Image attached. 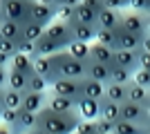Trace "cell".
<instances>
[{"mask_svg":"<svg viewBox=\"0 0 150 134\" xmlns=\"http://www.w3.org/2000/svg\"><path fill=\"white\" fill-rule=\"evenodd\" d=\"M18 54L34 58V54H36V43H29V40H20V43H18Z\"/></svg>","mask_w":150,"mask_h":134,"instance_id":"obj_42","label":"cell"},{"mask_svg":"<svg viewBox=\"0 0 150 134\" xmlns=\"http://www.w3.org/2000/svg\"><path fill=\"white\" fill-rule=\"evenodd\" d=\"M0 18H7L16 25H25L31 18V2H18V0H2Z\"/></svg>","mask_w":150,"mask_h":134,"instance_id":"obj_3","label":"cell"},{"mask_svg":"<svg viewBox=\"0 0 150 134\" xmlns=\"http://www.w3.org/2000/svg\"><path fill=\"white\" fill-rule=\"evenodd\" d=\"M23 94H25V92H13V89H7L5 87L2 109H20V105H23Z\"/></svg>","mask_w":150,"mask_h":134,"instance_id":"obj_30","label":"cell"},{"mask_svg":"<svg viewBox=\"0 0 150 134\" xmlns=\"http://www.w3.org/2000/svg\"><path fill=\"white\" fill-rule=\"evenodd\" d=\"M34 74L43 76L47 83H54L56 81V72H54V58L52 56H34Z\"/></svg>","mask_w":150,"mask_h":134,"instance_id":"obj_13","label":"cell"},{"mask_svg":"<svg viewBox=\"0 0 150 134\" xmlns=\"http://www.w3.org/2000/svg\"><path fill=\"white\" fill-rule=\"evenodd\" d=\"M125 101L148 107V105H150V92L146 87H141V85H137V83H132V81H130V83L125 85Z\"/></svg>","mask_w":150,"mask_h":134,"instance_id":"obj_15","label":"cell"},{"mask_svg":"<svg viewBox=\"0 0 150 134\" xmlns=\"http://www.w3.org/2000/svg\"><path fill=\"white\" fill-rule=\"evenodd\" d=\"M2 96H5V89H0V109H2Z\"/></svg>","mask_w":150,"mask_h":134,"instance_id":"obj_54","label":"cell"},{"mask_svg":"<svg viewBox=\"0 0 150 134\" xmlns=\"http://www.w3.org/2000/svg\"><path fill=\"white\" fill-rule=\"evenodd\" d=\"M56 20H61V22H74V7H63L58 5L56 7Z\"/></svg>","mask_w":150,"mask_h":134,"instance_id":"obj_38","label":"cell"},{"mask_svg":"<svg viewBox=\"0 0 150 134\" xmlns=\"http://www.w3.org/2000/svg\"><path fill=\"white\" fill-rule=\"evenodd\" d=\"M146 109H148V116H150V105H148V107H146Z\"/></svg>","mask_w":150,"mask_h":134,"instance_id":"obj_59","label":"cell"},{"mask_svg":"<svg viewBox=\"0 0 150 134\" xmlns=\"http://www.w3.org/2000/svg\"><path fill=\"white\" fill-rule=\"evenodd\" d=\"M76 114L81 116L83 121H96L101 116V101L81 96V98L76 101Z\"/></svg>","mask_w":150,"mask_h":134,"instance_id":"obj_11","label":"cell"},{"mask_svg":"<svg viewBox=\"0 0 150 134\" xmlns=\"http://www.w3.org/2000/svg\"><path fill=\"white\" fill-rule=\"evenodd\" d=\"M125 7L132 9V11H137V13H146V16H148V11H150L148 0H125Z\"/></svg>","mask_w":150,"mask_h":134,"instance_id":"obj_39","label":"cell"},{"mask_svg":"<svg viewBox=\"0 0 150 134\" xmlns=\"http://www.w3.org/2000/svg\"><path fill=\"white\" fill-rule=\"evenodd\" d=\"M47 107L52 112H58V114H76V101L52 94V92H47Z\"/></svg>","mask_w":150,"mask_h":134,"instance_id":"obj_14","label":"cell"},{"mask_svg":"<svg viewBox=\"0 0 150 134\" xmlns=\"http://www.w3.org/2000/svg\"><path fill=\"white\" fill-rule=\"evenodd\" d=\"M81 96L85 98H94V101H101L105 96V85L103 83H96L92 78H83L81 81Z\"/></svg>","mask_w":150,"mask_h":134,"instance_id":"obj_19","label":"cell"},{"mask_svg":"<svg viewBox=\"0 0 150 134\" xmlns=\"http://www.w3.org/2000/svg\"><path fill=\"white\" fill-rule=\"evenodd\" d=\"M112 54L114 51L105 45H99V43H92L90 45V63H101V65H112Z\"/></svg>","mask_w":150,"mask_h":134,"instance_id":"obj_18","label":"cell"},{"mask_svg":"<svg viewBox=\"0 0 150 134\" xmlns=\"http://www.w3.org/2000/svg\"><path fill=\"white\" fill-rule=\"evenodd\" d=\"M88 78L108 85L110 83V67H108V65H101V63H88Z\"/></svg>","mask_w":150,"mask_h":134,"instance_id":"obj_23","label":"cell"},{"mask_svg":"<svg viewBox=\"0 0 150 134\" xmlns=\"http://www.w3.org/2000/svg\"><path fill=\"white\" fill-rule=\"evenodd\" d=\"M58 51H63V47L56 45L54 40H50L43 34V38L36 40V54H34V56H54V54H58Z\"/></svg>","mask_w":150,"mask_h":134,"instance_id":"obj_24","label":"cell"},{"mask_svg":"<svg viewBox=\"0 0 150 134\" xmlns=\"http://www.w3.org/2000/svg\"><path fill=\"white\" fill-rule=\"evenodd\" d=\"M45 105H47V92H43V94L25 92V94H23V105H20V107L25 109V112H34V114H38Z\"/></svg>","mask_w":150,"mask_h":134,"instance_id":"obj_16","label":"cell"},{"mask_svg":"<svg viewBox=\"0 0 150 134\" xmlns=\"http://www.w3.org/2000/svg\"><path fill=\"white\" fill-rule=\"evenodd\" d=\"M0 134H13V130L9 125H5V123H0Z\"/></svg>","mask_w":150,"mask_h":134,"instance_id":"obj_52","label":"cell"},{"mask_svg":"<svg viewBox=\"0 0 150 134\" xmlns=\"http://www.w3.org/2000/svg\"><path fill=\"white\" fill-rule=\"evenodd\" d=\"M139 58H141V49H117L112 54V65L123 67V69L137 72L139 69Z\"/></svg>","mask_w":150,"mask_h":134,"instance_id":"obj_7","label":"cell"},{"mask_svg":"<svg viewBox=\"0 0 150 134\" xmlns=\"http://www.w3.org/2000/svg\"><path fill=\"white\" fill-rule=\"evenodd\" d=\"M27 92H36V94L50 92V83H47L43 76H38V74H31V76H29V83H27Z\"/></svg>","mask_w":150,"mask_h":134,"instance_id":"obj_34","label":"cell"},{"mask_svg":"<svg viewBox=\"0 0 150 134\" xmlns=\"http://www.w3.org/2000/svg\"><path fill=\"white\" fill-rule=\"evenodd\" d=\"M20 34H23V40L36 43V40H40V38H43L45 27H40V25H36L34 20H29V22H25V25L20 27Z\"/></svg>","mask_w":150,"mask_h":134,"instance_id":"obj_25","label":"cell"},{"mask_svg":"<svg viewBox=\"0 0 150 134\" xmlns=\"http://www.w3.org/2000/svg\"><path fill=\"white\" fill-rule=\"evenodd\" d=\"M45 36L50 40H54L56 45H61L63 49H67V45L72 43V32H69L67 22H61V20H54L45 27Z\"/></svg>","mask_w":150,"mask_h":134,"instance_id":"obj_6","label":"cell"},{"mask_svg":"<svg viewBox=\"0 0 150 134\" xmlns=\"http://www.w3.org/2000/svg\"><path fill=\"white\" fill-rule=\"evenodd\" d=\"M132 83L141 85V87H146V89L150 92V72H148V69H141V67H139L137 72H132Z\"/></svg>","mask_w":150,"mask_h":134,"instance_id":"obj_37","label":"cell"},{"mask_svg":"<svg viewBox=\"0 0 150 134\" xmlns=\"http://www.w3.org/2000/svg\"><path fill=\"white\" fill-rule=\"evenodd\" d=\"M132 81V72L123 69V67H117V65H110V83L117 85H128Z\"/></svg>","mask_w":150,"mask_h":134,"instance_id":"obj_31","label":"cell"},{"mask_svg":"<svg viewBox=\"0 0 150 134\" xmlns=\"http://www.w3.org/2000/svg\"><path fill=\"white\" fill-rule=\"evenodd\" d=\"M112 134H146V128L130 121H117L112 128Z\"/></svg>","mask_w":150,"mask_h":134,"instance_id":"obj_33","label":"cell"},{"mask_svg":"<svg viewBox=\"0 0 150 134\" xmlns=\"http://www.w3.org/2000/svg\"><path fill=\"white\" fill-rule=\"evenodd\" d=\"M52 94L65 96V98H72V101H79L81 98V81H72V78H56L54 83L50 85Z\"/></svg>","mask_w":150,"mask_h":134,"instance_id":"obj_5","label":"cell"},{"mask_svg":"<svg viewBox=\"0 0 150 134\" xmlns=\"http://www.w3.org/2000/svg\"><path fill=\"white\" fill-rule=\"evenodd\" d=\"M69 32H72V40L76 43H94V34H96V27L94 25H81V22H69Z\"/></svg>","mask_w":150,"mask_h":134,"instance_id":"obj_17","label":"cell"},{"mask_svg":"<svg viewBox=\"0 0 150 134\" xmlns=\"http://www.w3.org/2000/svg\"><path fill=\"white\" fill-rule=\"evenodd\" d=\"M105 101H112V103H119L123 105L125 103V85H117V83H108L105 85Z\"/></svg>","mask_w":150,"mask_h":134,"instance_id":"obj_28","label":"cell"},{"mask_svg":"<svg viewBox=\"0 0 150 134\" xmlns=\"http://www.w3.org/2000/svg\"><path fill=\"white\" fill-rule=\"evenodd\" d=\"M146 134H150V125H148V128H146Z\"/></svg>","mask_w":150,"mask_h":134,"instance_id":"obj_58","label":"cell"},{"mask_svg":"<svg viewBox=\"0 0 150 134\" xmlns=\"http://www.w3.org/2000/svg\"><path fill=\"white\" fill-rule=\"evenodd\" d=\"M18 114H20V109H0V123H5V125H9L11 130H16V125H18Z\"/></svg>","mask_w":150,"mask_h":134,"instance_id":"obj_35","label":"cell"},{"mask_svg":"<svg viewBox=\"0 0 150 134\" xmlns=\"http://www.w3.org/2000/svg\"><path fill=\"white\" fill-rule=\"evenodd\" d=\"M34 2H40V5H47V7H58V0H34Z\"/></svg>","mask_w":150,"mask_h":134,"instance_id":"obj_51","label":"cell"},{"mask_svg":"<svg viewBox=\"0 0 150 134\" xmlns=\"http://www.w3.org/2000/svg\"><path fill=\"white\" fill-rule=\"evenodd\" d=\"M74 132L76 134H96V125H94V121H83V119H79Z\"/></svg>","mask_w":150,"mask_h":134,"instance_id":"obj_40","label":"cell"},{"mask_svg":"<svg viewBox=\"0 0 150 134\" xmlns=\"http://www.w3.org/2000/svg\"><path fill=\"white\" fill-rule=\"evenodd\" d=\"M0 38L20 43V40H23L20 25H16V22H11V20H7V18H0Z\"/></svg>","mask_w":150,"mask_h":134,"instance_id":"obj_20","label":"cell"},{"mask_svg":"<svg viewBox=\"0 0 150 134\" xmlns=\"http://www.w3.org/2000/svg\"><path fill=\"white\" fill-rule=\"evenodd\" d=\"M58 5H63V7H76V5H81V0H58Z\"/></svg>","mask_w":150,"mask_h":134,"instance_id":"obj_48","label":"cell"},{"mask_svg":"<svg viewBox=\"0 0 150 134\" xmlns=\"http://www.w3.org/2000/svg\"><path fill=\"white\" fill-rule=\"evenodd\" d=\"M0 51H2V54H7V56H16V54H18V43L0 38Z\"/></svg>","mask_w":150,"mask_h":134,"instance_id":"obj_41","label":"cell"},{"mask_svg":"<svg viewBox=\"0 0 150 134\" xmlns=\"http://www.w3.org/2000/svg\"><path fill=\"white\" fill-rule=\"evenodd\" d=\"M121 29H125V32H130V34H137V36H146L148 34V29H146V16L144 13H137V11L123 13Z\"/></svg>","mask_w":150,"mask_h":134,"instance_id":"obj_9","label":"cell"},{"mask_svg":"<svg viewBox=\"0 0 150 134\" xmlns=\"http://www.w3.org/2000/svg\"><path fill=\"white\" fill-rule=\"evenodd\" d=\"M74 134H76V132H74Z\"/></svg>","mask_w":150,"mask_h":134,"instance_id":"obj_62","label":"cell"},{"mask_svg":"<svg viewBox=\"0 0 150 134\" xmlns=\"http://www.w3.org/2000/svg\"><path fill=\"white\" fill-rule=\"evenodd\" d=\"M139 67L141 69L150 72V51H141V58H139Z\"/></svg>","mask_w":150,"mask_h":134,"instance_id":"obj_46","label":"cell"},{"mask_svg":"<svg viewBox=\"0 0 150 134\" xmlns=\"http://www.w3.org/2000/svg\"><path fill=\"white\" fill-rule=\"evenodd\" d=\"M72 58H76V60H83V63H90V45L88 43H76V40H72V43L67 45V49H65Z\"/></svg>","mask_w":150,"mask_h":134,"instance_id":"obj_26","label":"cell"},{"mask_svg":"<svg viewBox=\"0 0 150 134\" xmlns=\"http://www.w3.org/2000/svg\"><path fill=\"white\" fill-rule=\"evenodd\" d=\"M36 25L40 27H47L50 22L56 20V7H47V5H40V2H31V18Z\"/></svg>","mask_w":150,"mask_h":134,"instance_id":"obj_12","label":"cell"},{"mask_svg":"<svg viewBox=\"0 0 150 134\" xmlns=\"http://www.w3.org/2000/svg\"><path fill=\"white\" fill-rule=\"evenodd\" d=\"M148 2H150V0H148ZM148 13H150V11H148Z\"/></svg>","mask_w":150,"mask_h":134,"instance_id":"obj_61","label":"cell"},{"mask_svg":"<svg viewBox=\"0 0 150 134\" xmlns=\"http://www.w3.org/2000/svg\"><path fill=\"white\" fill-rule=\"evenodd\" d=\"M18 2H34V0H18Z\"/></svg>","mask_w":150,"mask_h":134,"instance_id":"obj_57","label":"cell"},{"mask_svg":"<svg viewBox=\"0 0 150 134\" xmlns=\"http://www.w3.org/2000/svg\"><path fill=\"white\" fill-rule=\"evenodd\" d=\"M99 119L110 121V123L121 121V105H119V103H112V101L101 98V116H99Z\"/></svg>","mask_w":150,"mask_h":134,"instance_id":"obj_22","label":"cell"},{"mask_svg":"<svg viewBox=\"0 0 150 134\" xmlns=\"http://www.w3.org/2000/svg\"><path fill=\"white\" fill-rule=\"evenodd\" d=\"M141 51H150V34L144 36V45H141Z\"/></svg>","mask_w":150,"mask_h":134,"instance_id":"obj_50","label":"cell"},{"mask_svg":"<svg viewBox=\"0 0 150 134\" xmlns=\"http://www.w3.org/2000/svg\"><path fill=\"white\" fill-rule=\"evenodd\" d=\"M74 22H81V25H94V27H96V11L88 9L85 5H76L74 7Z\"/></svg>","mask_w":150,"mask_h":134,"instance_id":"obj_27","label":"cell"},{"mask_svg":"<svg viewBox=\"0 0 150 134\" xmlns=\"http://www.w3.org/2000/svg\"><path fill=\"white\" fill-rule=\"evenodd\" d=\"M34 134H50V132H45V130H38V128H36V130H34Z\"/></svg>","mask_w":150,"mask_h":134,"instance_id":"obj_56","label":"cell"},{"mask_svg":"<svg viewBox=\"0 0 150 134\" xmlns=\"http://www.w3.org/2000/svg\"><path fill=\"white\" fill-rule=\"evenodd\" d=\"M54 72H56V78H72V81H83L88 78V63L83 60H76L63 49L58 54H54Z\"/></svg>","mask_w":150,"mask_h":134,"instance_id":"obj_2","label":"cell"},{"mask_svg":"<svg viewBox=\"0 0 150 134\" xmlns=\"http://www.w3.org/2000/svg\"><path fill=\"white\" fill-rule=\"evenodd\" d=\"M27 83H29V76H27V74L16 72V69L7 72V89H13V92H27Z\"/></svg>","mask_w":150,"mask_h":134,"instance_id":"obj_21","label":"cell"},{"mask_svg":"<svg viewBox=\"0 0 150 134\" xmlns=\"http://www.w3.org/2000/svg\"><path fill=\"white\" fill-rule=\"evenodd\" d=\"M11 69L23 72V74H27V76H31V74H34V60H31L29 56L16 54V56H11Z\"/></svg>","mask_w":150,"mask_h":134,"instance_id":"obj_29","label":"cell"},{"mask_svg":"<svg viewBox=\"0 0 150 134\" xmlns=\"http://www.w3.org/2000/svg\"><path fill=\"white\" fill-rule=\"evenodd\" d=\"M81 5H85L88 9H92V11L99 13L101 9H103V0H81Z\"/></svg>","mask_w":150,"mask_h":134,"instance_id":"obj_45","label":"cell"},{"mask_svg":"<svg viewBox=\"0 0 150 134\" xmlns=\"http://www.w3.org/2000/svg\"><path fill=\"white\" fill-rule=\"evenodd\" d=\"M94 43L105 45V47H110V49H112V47H114V32H108V29H99V27H96Z\"/></svg>","mask_w":150,"mask_h":134,"instance_id":"obj_36","label":"cell"},{"mask_svg":"<svg viewBox=\"0 0 150 134\" xmlns=\"http://www.w3.org/2000/svg\"><path fill=\"white\" fill-rule=\"evenodd\" d=\"M13 134H34V130H31V132H27V130H20V132H13Z\"/></svg>","mask_w":150,"mask_h":134,"instance_id":"obj_55","label":"cell"},{"mask_svg":"<svg viewBox=\"0 0 150 134\" xmlns=\"http://www.w3.org/2000/svg\"><path fill=\"white\" fill-rule=\"evenodd\" d=\"M94 125H96V134H112V128H114V123L103 121V119H96Z\"/></svg>","mask_w":150,"mask_h":134,"instance_id":"obj_43","label":"cell"},{"mask_svg":"<svg viewBox=\"0 0 150 134\" xmlns=\"http://www.w3.org/2000/svg\"><path fill=\"white\" fill-rule=\"evenodd\" d=\"M103 7L105 9H114V11H121V9H125V0H103Z\"/></svg>","mask_w":150,"mask_h":134,"instance_id":"obj_44","label":"cell"},{"mask_svg":"<svg viewBox=\"0 0 150 134\" xmlns=\"http://www.w3.org/2000/svg\"><path fill=\"white\" fill-rule=\"evenodd\" d=\"M141 45H144V36L130 34V32H125V29H121V27L114 32L112 51H117V49H141Z\"/></svg>","mask_w":150,"mask_h":134,"instance_id":"obj_8","label":"cell"},{"mask_svg":"<svg viewBox=\"0 0 150 134\" xmlns=\"http://www.w3.org/2000/svg\"><path fill=\"white\" fill-rule=\"evenodd\" d=\"M121 121H130V123H137L141 128H148L150 125V116H148V109L144 105H137V103H128L125 101L121 105Z\"/></svg>","mask_w":150,"mask_h":134,"instance_id":"obj_4","label":"cell"},{"mask_svg":"<svg viewBox=\"0 0 150 134\" xmlns=\"http://www.w3.org/2000/svg\"><path fill=\"white\" fill-rule=\"evenodd\" d=\"M121 18H123V11H114V9H101L96 13V27L99 29H108V32H117L121 27Z\"/></svg>","mask_w":150,"mask_h":134,"instance_id":"obj_10","label":"cell"},{"mask_svg":"<svg viewBox=\"0 0 150 134\" xmlns=\"http://www.w3.org/2000/svg\"><path fill=\"white\" fill-rule=\"evenodd\" d=\"M20 130H27V132L36 130V114H34V112H25L23 107H20L18 125H16V130H13V132H20Z\"/></svg>","mask_w":150,"mask_h":134,"instance_id":"obj_32","label":"cell"},{"mask_svg":"<svg viewBox=\"0 0 150 134\" xmlns=\"http://www.w3.org/2000/svg\"><path fill=\"white\" fill-rule=\"evenodd\" d=\"M9 63H11V56H7V54L0 51V67H7Z\"/></svg>","mask_w":150,"mask_h":134,"instance_id":"obj_49","label":"cell"},{"mask_svg":"<svg viewBox=\"0 0 150 134\" xmlns=\"http://www.w3.org/2000/svg\"><path fill=\"white\" fill-rule=\"evenodd\" d=\"M0 9H2V0H0Z\"/></svg>","mask_w":150,"mask_h":134,"instance_id":"obj_60","label":"cell"},{"mask_svg":"<svg viewBox=\"0 0 150 134\" xmlns=\"http://www.w3.org/2000/svg\"><path fill=\"white\" fill-rule=\"evenodd\" d=\"M146 29H148V34H150V13L146 16Z\"/></svg>","mask_w":150,"mask_h":134,"instance_id":"obj_53","label":"cell"},{"mask_svg":"<svg viewBox=\"0 0 150 134\" xmlns=\"http://www.w3.org/2000/svg\"><path fill=\"white\" fill-rule=\"evenodd\" d=\"M79 119H81L79 114H58L45 105L36 114V128L50 134H74Z\"/></svg>","mask_w":150,"mask_h":134,"instance_id":"obj_1","label":"cell"},{"mask_svg":"<svg viewBox=\"0 0 150 134\" xmlns=\"http://www.w3.org/2000/svg\"><path fill=\"white\" fill-rule=\"evenodd\" d=\"M7 87V69L5 67H0V89Z\"/></svg>","mask_w":150,"mask_h":134,"instance_id":"obj_47","label":"cell"}]
</instances>
